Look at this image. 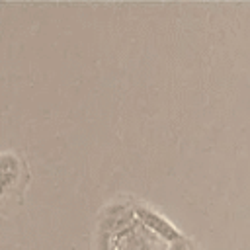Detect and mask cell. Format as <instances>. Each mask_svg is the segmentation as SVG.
Returning a JSON list of instances; mask_svg holds the SVG:
<instances>
[{
	"mask_svg": "<svg viewBox=\"0 0 250 250\" xmlns=\"http://www.w3.org/2000/svg\"><path fill=\"white\" fill-rule=\"evenodd\" d=\"M135 213H137V217H139L150 230H154V232L160 234L162 238H166V240H170V242H180V240H184L182 232H180L170 221H166L162 215H158L156 211H152V209H148V207H145V205H137V207H135Z\"/></svg>",
	"mask_w": 250,
	"mask_h": 250,
	"instance_id": "1",
	"label": "cell"
},
{
	"mask_svg": "<svg viewBox=\"0 0 250 250\" xmlns=\"http://www.w3.org/2000/svg\"><path fill=\"white\" fill-rule=\"evenodd\" d=\"M182 244H184V240H180V242H174V246H172L170 250H184V248H182Z\"/></svg>",
	"mask_w": 250,
	"mask_h": 250,
	"instance_id": "3",
	"label": "cell"
},
{
	"mask_svg": "<svg viewBox=\"0 0 250 250\" xmlns=\"http://www.w3.org/2000/svg\"><path fill=\"white\" fill-rule=\"evenodd\" d=\"M0 174H2V188L4 189H10L12 184L18 180L20 176V160L16 154H10V152H4L2 154V162H0Z\"/></svg>",
	"mask_w": 250,
	"mask_h": 250,
	"instance_id": "2",
	"label": "cell"
}]
</instances>
